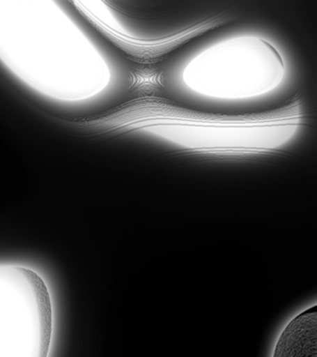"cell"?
<instances>
[{
    "mask_svg": "<svg viewBox=\"0 0 317 357\" xmlns=\"http://www.w3.org/2000/svg\"><path fill=\"white\" fill-rule=\"evenodd\" d=\"M302 119L300 98L277 110L240 116L201 113L144 98L73 119L71 124L97 136L146 131L199 155L250 156L277 150L294 135Z\"/></svg>",
    "mask_w": 317,
    "mask_h": 357,
    "instance_id": "6da1fadb",
    "label": "cell"
},
{
    "mask_svg": "<svg viewBox=\"0 0 317 357\" xmlns=\"http://www.w3.org/2000/svg\"><path fill=\"white\" fill-rule=\"evenodd\" d=\"M0 60L27 85L58 100L95 96L110 80L95 47L49 1H0Z\"/></svg>",
    "mask_w": 317,
    "mask_h": 357,
    "instance_id": "7a4b0ae2",
    "label": "cell"
},
{
    "mask_svg": "<svg viewBox=\"0 0 317 357\" xmlns=\"http://www.w3.org/2000/svg\"><path fill=\"white\" fill-rule=\"evenodd\" d=\"M277 47L258 36H238L208 47L183 71L186 86L205 96L242 99L272 91L285 75Z\"/></svg>",
    "mask_w": 317,
    "mask_h": 357,
    "instance_id": "3957f363",
    "label": "cell"
},
{
    "mask_svg": "<svg viewBox=\"0 0 317 357\" xmlns=\"http://www.w3.org/2000/svg\"><path fill=\"white\" fill-rule=\"evenodd\" d=\"M52 331L46 282L30 268L0 265V357H48Z\"/></svg>",
    "mask_w": 317,
    "mask_h": 357,
    "instance_id": "277c9868",
    "label": "cell"
},
{
    "mask_svg": "<svg viewBox=\"0 0 317 357\" xmlns=\"http://www.w3.org/2000/svg\"><path fill=\"white\" fill-rule=\"evenodd\" d=\"M272 357H317L316 306L292 318L281 331Z\"/></svg>",
    "mask_w": 317,
    "mask_h": 357,
    "instance_id": "5b68a950",
    "label": "cell"
}]
</instances>
